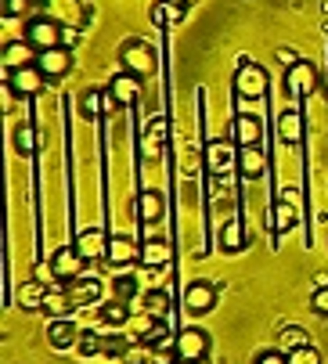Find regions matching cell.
<instances>
[{
    "instance_id": "cell-1",
    "label": "cell",
    "mask_w": 328,
    "mask_h": 364,
    "mask_svg": "<svg viewBox=\"0 0 328 364\" xmlns=\"http://www.w3.org/2000/svg\"><path fill=\"white\" fill-rule=\"evenodd\" d=\"M120 62H123V73L137 76V80H148L155 76L159 69V58H155V47L148 40H127L120 47Z\"/></svg>"
},
{
    "instance_id": "cell-2",
    "label": "cell",
    "mask_w": 328,
    "mask_h": 364,
    "mask_svg": "<svg viewBox=\"0 0 328 364\" xmlns=\"http://www.w3.org/2000/svg\"><path fill=\"white\" fill-rule=\"evenodd\" d=\"M209 346H213V339H209V332L206 328H181L177 332V339H174V353H177V360H206L209 357Z\"/></svg>"
},
{
    "instance_id": "cell-3",
    "label": "cell",
    "mask_w": 328,
    "mask_h": 364,
    "mask_svg": "<svg viewBox=\"0 0 328 364\" xmlns=\"http://www.w3.org/2000/svg\"><path fill=\"white\" fill-rule=\"evenodd\" d=\"M285 90H289L292 97L307 101V97L317 90V69H314L307 58H300L292 69H285Z\"/></svg>"
},
{
    "instance_id": "cell-4",
    "label": "cell",
    "mask_w": 328,
    "mask_h": 364,
    "mask_svg": "<svg viewBox=\"0 0 328 364\" xmlns=\"http://www.w3.org/2000/svg\"><path fill=\"white\" fill-rule=\"evenodd\" d=\"M166 137H170L166 116H152L148 127H144V134H141V159H148V163L155 159V163H159L162 148H166Z\"/></svg>"
},
{
    "instance_id": "cell-5",
    "label": "cell",
    "mask_w": 328,
    "mask_h": 364,
    "mask_svg": "<svg viewBox=\"0 0 328 364\" xmlns=\"http://www.w3.org/2000/svg\"><path fill=\"white\" fill-rule=\"evenodd\" d=\"M83 264H87V259L76 252V245H62V249L51 252V271H54V278H58L62 285H69L73 278H80L83 274Z\"/></svg>"
},
{
    "instance_id": "cell-6",
    "label": "cell",
    "mask_w": 328,
    "mask_h": 364,
    "mask_svg": "<svg viewBox=\"0 0 328 364\" xmlns=\"http://www.w3.org/2000/svg\"><path fill=\"white\" fill-rule=\"evenodd\" d=\"M26 40H29L36 50H51V47H62L65 29L54 22V18H33V22L26 26Z\"/></svg>"
},
{
    "instance_id": "cell-7",
    "label": "cell",
    "mask_w": 328,
    "mask_h": 364,
    "mask_svg": "<svg viewBox=\"0 0 328 364\" xmlns=\"http://www.w3.org/2000/svg\"><path fill=\"white\" fill-rule=\"evenodd\" d=\"M235 90H238V97H263L267 94V73H263V65H256V62H242L238 65V73H235Z\"/></svg>"
},
{
    "instance_id": "cell-8",
    "label": "cell",
    "mask_w": 328,
    "mask_h": 364,
    "mask_svg": "<svg viewBox=\"0 0 328 364\" xmlns=\"http://www.w3.org/2000/svg\"><path fill=\"white\" fill-rule=\"evenodd\" d=\"M105 264L116 267V271H123V267H130V264H141V245H137L134 238H127V235H112V238H108Z\"/></svg>"
},
{
    "instance_id": "cell-9",
    "label": "cell",
    "mask_w": 328,
    "mask_h": 364,
    "mask_svg": "<svg viewBox=\"0 0 328 364\" xmlns=\"http://www.w3.org/2000/svg\"><path fill=\"white\" fill-rule=\"evenodd\" d=\"M216 299H221V285L213 282H191L184 289V310H191V314H209Z\"/></svg>"
},
{
    "instance_id": "cell-10",
    "label": "cell",
    "mask_w": 328,
    "mask_h": 364,
    "mask_svg": "<svg viewBox=\"0 0 328 364\" xmlns=\"http://www.w3.org/2000/svg\"><path fill=\"white\" fill-rule=\"evenodd\" d=\"M108 238L112 235H105L101 228H83L80 235H76V252L87 259V264H94V259H105V252H108Z\"/></svg>"
},
{
    "instance_id": "cell-11",
    "label": "cell",
    "mask_w": 328,
    "mask_h": 364,
    "mask_svg": "<svg viewBox=\"0 0 328 364\" xmlns=\"http://www.w3.org/2000/svg\"><path fill=\"white\" fill-rule=\"evenodd\" d=\"M235 170L245 177V181H256L267 173V155L260 144H238V159H235Z\"/></svg>"
},
{
    "instance_id": "cell-12",
    "label": "cell",
    "mask_w": 328,
    "mask_h": 364,
    "mask_svg": "<svg viewBox=\"0 0 328 364\" xmlns=\"http://www.w3.org/2000/svg\"><path fill=\"white\" fill-rule=\"evenodd\" d=\"M134 213H137V220L141 224H159L162 220V213H166V198H162V191H155V188H144L141 195H137V205H134Z\"/></svg>"
},
{
    "instance_id": "cell-13",
    "label": "cell",
    "mask_w": 328,
    "mask_h": 364,
    "mask_svg": "<svg viewBox=\"0 0 328 364\" xmlns=\"http://www.w3.org/2000/svg\"><path fill=\"white\" fill-rule=\"evenodd\" d=\"M43 80H47V76L40 73V65H26V69L8 73V87H11V94H18V97H33V94H40Z\"/></svg>"
},
{
    "instance_id": "cell-14",
    "label": "cell",
    "mask_w": 328,
    "mask_h": 364,
    "mask_svg": "<svg viewBox=\"0 0 328 364\" xmlns=\"http://www.w3.org/2000/svg\"><path fill=\"white\" fill-rule=\"evenodd\" d=\"M36 65H40V73H43L47 80H62V76L73 69V55H69L65 47H51V50H40Z\"/></svg>"
},
{
    "instance_id": "cell-15",
    "label": "cell",
    "mask_w": 328,
    "mask_h": 364,
    "mask_svg": "<svg viewBox=\"0 0 328 364\" xmlns=\"http://www.w3.org/2000/svg\"><path fill=\"white\" fill-rule=\"evenodd\" d=\"M170 256H174V245L166 242V238H144L141 242V267H166L170 264Z\"/></svg>"
},
{
    "instance_id": "cell-16",
    "label": "cell",
    "mask_w": 328,
    "mask_h": 364,
    "mask_svg": "<svg viewBox=\"0 0 328 364\" xmlns=\"http://www.w3.org/2000/svg\"><path fill=\"white\" fill-rule=\"evenodd\" d=\"M76 339H80V328L73 325V318H51V325H47V343H51L54 350H69V346H76Z\"/></svg>"
},
{
    "instance_id": "cell-17",
    "label": "cell",
    "mask_w": 328,
    "mask_h": 364,
    "mask_svg": "<svg viewBox=\"0 0 328 364\" xmlns=\"http://www.w3.org/2000/svg\"><path fill=\"white\" fill-rule=\"evenodd\" d=\"M108 90H112V97L120 101V109H130V105H137V97H141V80L130 76V73H120V76H112Z\"/></svg>"
},
{
    "instance_id": "cell-18",
    "label": "cell",
    "mask_w": 328,
    "mask_h": 364,
    "mask_svg": "<svg viewBox=\"0 0 328 364\" xmlns=\"http://www.w3.org/2000/svg\"><path fill=\"white\" fill-rule=\"evenodd\" d=\"M33 58H40V50H36V47L29 43V40H18V43H4V69H8V73L33 65Z\"/></svg>"
},
{
    "instance_id": "cell-19",
    "label": "cell",
    "mask_w": 328,
    "mask_h": 364,
    "mask_svg": "<svg viewBox=\"0 0 328 364\" xmlns=\"http://www.w3.org/2000/svg\"><path fill=\"white\" fill-rule=\"evenodd\" d=\"M65 289H69V296H73V303H76V306H90V303H97V299H101V292H105V285H101L97 278H83V274H80V278H73Z\"/></svg>"
},
{
    "instance_id": "cell-20",
    "label": "cell",
    "mask_w": 328,
    "mask_h": 364,
    "mask_svg": "<svg viewBox=\"0 0 328 364\" xmlns=\"http://www.w3.org/2000/svg\"><path fill=\"white\" fill-rule=\"evenodd\" d=\"M296 220H300V205L289 202V198H278L275 205H270V213H267V224L275 231H292Z\"/></svg>"
},
{
    "instance_id": "cell-21",
    "label": "cell",
    "mask_w": 328,
    "mask_h": 364,
    "mask_svg": "<svg viewBox=\"0 0 328 364\" xmlns=\"http://www.w3.org/2000/svg\"><path fill=\"white\" fill-rule=\"evenodd\" d=\"M43 299H47V285L43 282H36V278H29V282H22L18 289H15V303L22 306V310H43Z\"/></svg>"
},
{
    "instance_id": "cell-22",
    "label": "cell",
    "mask_w": 328,
    "mask_h": 364,
    "mask_svg": "<svg viewBox=\"0 0 328 364\" xmlns=\"http://www.w3.org/2000/svg\"><path fill=\"white\" fill-rule=\"evenodd\" d=\"M184 15H188V8L177 4V0H155L152 11H148V18L155 26H177V22H184Z\"/></svg>"
},
{
    "instance_id": "cell-23",
    "label": "cell",
    "mask_w": 328,
    "mask_h": 364,
    "mask_svg": "<svg viewBox=\"0 0 328 364\" xmlns=\"http://www.w3.org/2000/svg\"><path fill=\"white\" fill-rule=\"evenodd\" d=\"M76 310V303H73V296H69V289H47V299H43V314L47 318H69Z\"/></svg>"
},
{
    "instance_id": "cell-24",
    "label": "cell",
    "mask_w": 328,
    "mask_h": 364,
    "mask_svg": "<svg viewBox=\"0 0 328 364\" xmlns=\"http://www.w3.org/2000/svg\"><path fill=\"white\" fill-rule=\"evenodd\" d=\"M97 321L112 325V328L130 325V306H127V299H108V303H101V306H97Z\"/></svg>"
},
{
    "instance_id": "cell-25",
    "label": "cell",
    "mask_w": 328,
    "mask_h": 364,
    "mask_svg": "<svg viewBox=\"0 0 328 364\" xmlns=\"http://www.w3.org/2000/svg\"><path fill=\"white\" fill-rule=\"evenodd\" d=\"M221 252H228V256H235V252H242L245 245H249V238H245V231H242V224L238 220H228L224 228H221Z\"/></svg>"
},
{
    "instance_id": "cell-26",
    "label": "cell",
    "mask_w": 328,
    "mask_h": 364,
    "mask_svg": "<svg viewBox=\"0 0 328 364\" xmlns=\"http://www.w3.org/2000/svg\"><path fill=\"white\" fill-rule=\"evenodd\" d=\"M278 134H282L285 144H300V137H303V116H300V109H285L278 116Z\"/></svg>"
},
{
    "instance_id": "cell-27",
    "label": "cell",
    "mask_w": 328,
    "mask_h": 364,
    "mask_svg": "<svg viewBox=\"0 0 328 364\" xmlns=\"http://www.w3.org/2000/svg\"><path fill=\"white\" fill-rule=\"evenodd\" d=\"M260 134H263V127H260V119L256 116H238L235 119V144H260Z\"/></svg>"
},
{
    "instance_id": "cell-28",
    "label": "cell",
    "mask_w": 328,
    "mask_h": 364,
    "mask_svg": "<svg viewBox=\"0 0 328 364\" xmlns=\"http://www.w3.org/2000/svg\"><path fill=\"white\" fill-rule=\"evenodd\" d=\"M235 159H238V148L231 151L228 141H213L209 144V166H213V173H224L228 166H235Z\"/></svg>"
},
{
    "instance_id": "cell-29",
    "label": "cell",
    "mask_w": 328,
    "mask_h": 364,
    "mask_svg": "<svg viewBox=\"0 0 328 364\" xmlns=\"http://www.w3.org/2000/svg\"><path fill=\"white\" fill-rule=\"evenodd\" d=\"M144 310L155 318H170V292L166 289H152L144 292Z\"/></svg>"
},
{
    "instance_id": "cell-30",
    "label": "cell",
    "mask_w": 328,
    "mask_h": 364,
    "mask_svg": "<svg viewBox=\"0 0 328 364\" xmlns=\"http://www.w3.org/2000/svg\"><path fill=\"white\" fill-rule=\"evenodd\" d=\"M278 346H282L285 353H292V350H300V346H310V336H307L300 325H289V328H282V336H278Z\"/></svg>"
},
{
    "instance_id": "cell-31",
    "label": "cell",
    "mask_w": 328,
    "mask_h": 364,
    "mask_svg": "<svg viewBox=\"0 0 328 364\" xmlns=\"http://www.w3.org/2000/svg\"><path fill=\"white\" fill-rule=\"evenodd\" d=\"M11 144H15V151H18V155H33V148H36V130H33V123H22V127H15V137H11Z\"/></svg>"
},
{
    "instance_id": "cell-32",
    "label": "cell",
    "mask_w": 328,
    "mask_h": 364,
    "mask_svg": "<svg viewBox=\"0 0 328 364\" xmlns=\"http://www.w3.org/2000/svg\"><path fill=\"white\" fill-rule=\"evenodd\" d=\"M101 97H105L101 87L83 90V97H80V112H83V119H97V112H101Z\"/></svg>"
},
{
    "instance_id": "cell-33",
    "label": "cell",
    "mask_w": 328,
    "mask_h": 364,
    "mask_svg": "<svg viewBox=\"0 0 328 364\" xmlns=\"http://www.w3.org/2000/svg\"><path fill=\"white\" fill-rule=\"evenodd\" d=\"M76 353H80V357H97V353H101V336H97V332H80Z\"/></svg>"
},
{
    "instance_id": "cell-34",
    "label": "cell",
    "mask_w": 328,
    "mask_h": 364,
    "mask_svg": "<svg viewBox=\"0 0 328 364\" xmlns=\"http://www.w3.org/2000/svg\"><path fill=\"white\" fill-rule=\"evenodd\" d=\"M127 350H130V343L127 339H120V336H101V353L105 357H127Z\"/></svg>"
},
{
    "instance_id": "cell-35",
    "label": "cell",
    "mask_w": 328,
    "mask_h": 364,
    "mask_svg": "<svg viewBox=\"0 0 328 364\" xmlns=\"http://www.w3.org/2000/svg\"><path fill=\"white\" fill-rule=\"evenodd\" d=\"M112 292H116V299H127V303H130V299L137 296V282H134L130 274H120L116 285H112Z\"/></svg>"
},
{
    "instance_id": "cell-36",
    "label": "cell",
    "mask_w": 328,
    "mask_h": 364,
    "mask_svg": "<svg viewBox=\"0 0 328 364\" xmlns=\"http://www.w3.org/2000/svg\"><path fill=\"white\" fill-rule=\"evenodd\" d=\"M253 364H289V353L282 346H270V350H260Z\"/></svg>"
},
{
    "instance_id": "cell-37",
    "label": "cell",
    "mask_w": 328,
    "mask_h": 364,
    "mask_svg": "<svg viewBox=\"0 0 328 364\" xmlns=\"http://www.w3.org/2000/svg\"><path fill=\"white\" fill-rule=\"evenodd\" d=\"M289 364H321V353L314 346H300L289 353Z\"/></svg>"
},
{
    "instance_id": "cell-38",
    "label": "cell",
    "mask_w": 328,
    "mask_h": 364,
    "mask_svg": "<svg viewBox=\"0 0 328 364\" xmlns=\"http://www.w3.org/2000/svg\"><path fill=\"white\" fill-rule=\"evenodd\" d=\"M123 364H152L148 346H130V350H127V357H123Z\"/></svg>"
},
{
    "instance_id": "cell-39",
    "label": "cell",
    "mask_w": 328,
    "mask_h": 364,
    "mask_svg": "<svg viewBox=\"0 0 328 364\" xmlns=\"http://www.w3.org/2000/svg\"><path fill=\"white\" fill-rule=\"evenodd\" d=\"M310 306L317 310L321 318H328V285H324V289H317V292L310 296Z\"/></svg>"
},
{
    "instance_id": "cell-40",
    "label": "cell",
    "mask_w": 328,
    "mask_h": 364,
    "mask_svg": "<svg viewBox=\"0 0 328 364\" xmlns=\"http://www.w3.org/2000/svg\"><path fill=\"white\" fill-rule=\"evenodd\" d=\"M29 11V0H4V18H18Z\"/></svg>"
},
{
    "instance_id": "cell-41",
    "label": "cell",
    "mask_w": 328,
    "mask_h": 364,
    "mask_svg": "<svg viewBox=\"0 0 328 364\" xmlns=\"http://www.w3.org/2000/svg\"><path fill=\"white\" fill-rule=\"evenodd\" d=\"M278 62H282L285 69H292L300 58H296V50H289V47H278Z\"/></svg>"
},
{
    "instance_id": "cell-42",
    "label": "cell",
    "mask_w": 328,
    "mask_h": 364,
    "mask_svg": "<svg viewBox=\"0 0 328 364\" xmlns=\"http://www.w3.org/2000/svg\"><path fill=\"white\" fill-rule=\"evenodd\" d=\"M282 198H289V202H296V205H300V191H296V188H285V191H282Z\"/></svg>"
},
{
    "instance_id": "cell-43",
    "label": "cell",
    "mask_w": 328,
    "mask_h": 364,
    "mask_svg": "<svg viewBox=\"0 0 328 364\" xmlns=\"http://www.w3.org/2000/svg\"><path fill=\"white\" fill-rule=\"evenodd\" d=\"M177 364H209V357L206 360H177Z\"/></svg>"
},
{
    "instance_id": "cell-44",
    "label": "cell",
    "mask_w": 328,
    "mask_h": 364,
    "mask_svg": "<svg viewBox=\"0 0 328 364\" xmlns=\"http://www.w3.org/2000/svg\"><path fill=\"white\" fill-rule=\"evenodd\" d=\"M177 4H184V8H191V4H195V0H177Z\"/></svg>"
}]
</instances>
